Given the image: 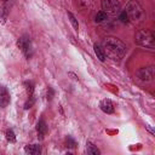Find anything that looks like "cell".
<instances>
[{
	"mask_svg": "<svg viewBox=\"0 0 155 155\" xmlns=\"http://www.w3.org/2000/svg\"><path fill=\"white\" fill-rule=\"evenodd\" d=\"M103 51L105 56L111 58L113 61H120L126 54L127 47L126 45L117 38H107L103 41Z\"/></svg>",
	"mask_w": 155,
	"mask_h": 155,
	"instance_id": "obj_1",
	"label": "cell"
},
{
	"mask_svg": "<svg viewBox=\"0 0 155 155\" xmlns=\"http://www.w3.org/2000/svg\"><path fill=\"white\" fill-rule=\"evenodd\" d=\"M125 11H126L128 18L131 21H134V22H142L144 19V17H145L144 10H143L142 5L137 0H131L126 5V10Z\"/></svg>",
	"mask_w": 155,
	"mask_h": 155,
	"instance_id": "obj_2",
	"label": "cell"
},
{
	"mask_svg": "<svg viewBox=\"0 0 155 155\" xmlns=\"http://www.w3.org/2000/svg\"><path fill=\"white\" fill-rule=\"evenodd\" d=\"M136 42L143 47L154 48V46H155L154 33L149 29H139L136 33Z\"/></svg>",
	"mask_w": 155,
	"mask_h": 155,
	"instance_id": "obj_3",
	"label": "cell"
},
{
	"mask_svg": "<svg viewBox=\"0 0 155 155\" xmlns=\"http://www.w3.org/2000/svg\"><path fill=\"white\" fill-rule=\"evenodd\" d=\"M101 6L107 15L111 16H115L121 11V5L117 0H101Z\"/></svg>",
	"mask_w": 155,
	"mask_h": 155,
	"instance_id": "obj_4",
	"label": "cell"
},
{
	"mask_svg": "<svg viewBox=\"0 0 155 155\" xmlns=\"http://www.w3.org/2000/svg\"><path fill=\"white\" fill-rule=\"evenodd\" d=\"M17 46L24 53V56L27 58H29L31 56V41H30V39L28 36H21V38H18Z\"/></svg>",
	"mask_w": 155,
	"mask_h": 155,
	"instance_id": "obj_5",
	"label": "cell"
},
{
	"mask_svg": "<svg viewBox=\"0 0 155 155\" xmlns=\"http://www.w3.org/2000/svg\"><path fill=\"white\" fill-rule=\"evenodd\" d=\"M138 78L142 80V81H151L155 76V68L153 65H149V67H143L138 70Z\"/></svg>",
	"mask_w": 155,
	"mask_h": 155,
	"instance_id": "obj_6",
	"label": "cell"
},
{
	"mask_svg": "<svg viewBox=\"0 0 155 155\" xmlns=\"http://www.w3.org/2000/svg\"><path fill=\"white\" fill-rule=\"evenodd\" d=\"M10 93L7 91L6 87L4 86H0V107L1 108H6L8 104H10Z\"/></svg>",
	"mask_w": 155,
	"mask_h": 155,
	"instance_id": "obj_7",
	"label": "cell"
},
{
	"mask_svg": "<svg viewBox=\"0 0 155 155\" xmlns=\"http://www.w3.org/2000/svg\"><path fill=\"white\" fill-rule=\"evenodd\" d=\"M99 107H101L102 111L105 113V114H113V113H114V104H113V102H111L110 99H108V98L103 99V101L101 102Z\"/></svg>",
	"mask_w": 155,
	"mask_h": 155,
	"instance_id": "obj_8",
	"label": "cell"
},
{
	"mask_svg": "<svg viewBox=\"0 0 155 155\" xmlns=\"http://www.w3.org/2000/svg\"><path fill=\"white\" fill-rule=\"evenodd\" d=\"M36 132H38V136H39L40 139H44V137L47 133V125L42 119L39 120L38 124H36Z\"/></svg>",
	"mask_w": 155,
	"mask_h": 155,
	"instance_id": "obj_9",
	"label": "cell"
},
{
	"mask_svg": "<svg viewBox=\"0 0 155 155\" xmlns=\"http://www.w3.org/2000/svg\"><path fill=\"white\" fill-rule=\"evenodd\" d=\"M24 151L29 155H38V154H40L41 149H40V145H38V144H28L24 147Z\"/></svg>",
	"mask_w": 155,
	"mask_h": 155,
	"instance_id": "obj_10",
	"label": "cell"
},
{
	"mask_svg": "<svg viewBox=\"0 0 155 155\" xmlns=\"http://www.w3.org/2000/svg\"><path fill=\"white\" fill-rule=\"evenodd\" d=\"M86 153L90 154V155H99L101 154L99 149L93 143H91V142H87L86 143Z\"/></svg>",
	"mask_w": 155,
	"mask_h": 155,
	"instance_id": "obj_11",
	"label": "cell"
},
{
	"mask_svg": "<svg viewBox=\"0 0 155 155\" xmlns=\"http://www.w3.org/2000/svg\"><path fill=\"white\" fill-rule=\"evenodd\" d=\"M93 48H94V53H96V56H97V58L99 59V61H102V62H104L105 61V53H104V51H103V48L99 46V45H94L93 46Z\"/></svg>",
	"mask_w": 155,
	"mask_h": 155,
	"instance_id": "obj_12",
	"label": "cell"
},
{
	"mask_svg": "<svg viewBox=\"0 0 155 155\" xmlns=\"http://www.w3.org/2000/svg\"><path fill=\"white\" fill-rule=\"evenodd\" d=\"M7 16H8V10L5 5L0 6V23H5L6 19H7Z\"/></svg>",
	"mask_w": 155,
	"mask_h": 155,
	"instance_id": "obj_13",
	"label": "cell"
},
{
	"mask_svg": "<svg viewBox=\"0 0 155 155\" xmlns=\"http://www.w3.org/2000/svg\"><path fill=\"white\" fill-rule=\"evenodd\" d=\"M24 86H25V91H27L28 97H34V84L31 81H25Z\"/></svg>",
	"mask_w": 155,
	"mask_h": 155,
	"instance_id": "obj_14",
	"label": "cell"
},
{
	"mask_svg": "<svg viewBox=\"0 0 155 155\" xmlns=\"http://www.w3.org/2000/svg\"><path fill=\"white\" fill-rule=\"evenodd\" d=\"M105 19H107V13H105L104 11H99V12H97L96 16H94V21H96L97 23H101V22H103V21H105Z\"/></svg>",
	"mask_w": 155,
	"mask_h": 155,
	"instance_id": "obj_15",
	"label": "cell"
},
{
	"mask_svg": "<svg viewBox=\"0 0 155 155\" xmlns=\"http://www.w3.org/2000/svg\"><path fill=\"white\" fill-rule=\"evenodd\" d=\"M68 17H69V19H70V23H71L73 28H74L75 30H78V29H79V23H78V19L75 18V16H74L71 12H68Z\"/></svg>",
	"mask_w": 155,
	"mask_h": 155,
	"instance_id": "obj_16",
	"label": "cell"
},
{
	"mask_svg": "<svg viewBox=\"0 0 155 155\" xmlns=\"http://www.w3.org/2000/svg\"><path fill=\"white\" fill-rule=\"evenodd\" d=\"M5 136H6V139H7L10 143H15V142H16V136H15V133H13L12 130H7L6 133H5Z\"/></svg>",
	"mask_w": 155,
	"mask_h": 155,
	"instance_id": "obj_17",
	"label": "cell"
},
{
	"mask_svg": "<svg viewBox=\"0 0 155 155\" xmlns=\"http://www.w3.org/2000/svg\"><path fill=\"white\" fill-rule=\"evenodd\" d=\"M65 142H67V147H69V148H76V145H78V143L69 136L65 138Z\"/></svg>",
	"mask_w": 155,
	"mask_h": 155,
	"instance_id": "obj_18",
	"label": "cell"
},
{
	"mask_svg": "<svg viewBox=\"0 0 155 155\" xmlns=\"http://www.w3.org/2000/svg\"><path fill=\"white\" fill-rule=\"evenodd\" d=\"M120 19H121V22H124V23H128V16H127V13H126V11H120Z\"/></svg>",
	"mask_w": 155,
	"mask_h": 155,
	"instance_id": "obj_19",
	"label": "cell"
},
{
	"mask_svg": "<svg viewBox=\"0 0 155 155\" xmlns=\"http://www.w3.org/2000/svg\"><path fill=\"white\" fill-rule=\"evenodd\" d=\"M33 104H34V97H28V101L25 102L24 108H25V109H29V108H30Z\"/></svg>",
	"mask_w": 155,
	"mask_h": 155,
	"instance_id": "obj_20",
	"label": "cell"
},
{
	"mask_svg": "<svg viewBox=\"0 0 155 155\" xmlns=\"http://www.w3.org/2000/svg\"><path fill=\"white\" fill-rule=\"evenodd\" d=\"M52 98H53V90H52L51 87H48V88H47V99L51 101Z\"/></svg>",
	"mask_w": 155,
	"mask_h": 155,
	"instance_id": "obj_21",
	"label": "cell"
},
{
	"mask_svg": "<svg viewBox=\"0 0 155 155\" xmlns=\"http://www.w3.org/2000/svg\"><path fill=\"white\" fill-rule=\"evenodd\" d=\"M4 1H7V0H4Z\"/></svg>",
	"mask_w": 155,
	"mask_h": 155,
	"instance_id": "obj_22",
	"label": "cell"
}]
</instances>
